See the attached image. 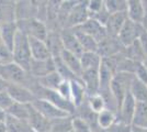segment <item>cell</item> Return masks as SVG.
Returning a JSON list of instances; mask_svg holds the SVG:
<instances>
[{"instance_id":"cell-42","label":"cell","mask_w":147,"mask_h":132,"mask_svg":"<svg viewBox=\"0 0 147 132\" xmlns=\"http://www.w3.org/2000/svg\"><path fill=\"white\" fill-rule=\"evenodd\" d=\"M134 76L136 79H138V81H141V82L147 84V70H146V68L144 67L143 63L137 64L136 69H135Z\"/></svg>"},{"instance_id":"cell-44","label":"cell","mask_w":147,"mask_h":132,"mask_svg":"<svg viewBox=\"0 0 147 132\" xmlns=\"http://www.w3.org/2000/svg\"><path fill=\"white\" fill-rule=\"evenodd\" d=\"M7 87H8V83L0 76V91H3V90H7Z\"/></svg>"},{"instance_id":"cell-16","label":"cell","mask_w":147,"mask_h":132,"mask_svg":"<svg viewBox=\"0 0 147 132\" xmlns=\"http://www.w3.org/2000/svg\"><path fill=\"white\" fill-rule=\"evenodd\" d=\"M127 19L129 18H127L126 12H119L111 14L107 24H105V30L108 32V35L117 38Z\"/></svg>"},{"instance_id":"cell-47","label":"cell","mask_w":147,"mask_h":132,"mask_svg":"<svg viewBox=\"0 0 147 132\" xmlns=\"http://www.w3.org/2000/svg\"><path fill=\"white\" fill-rule=\"evenodd\" d=\"M142 26H143L144 31L147 33V13L146 16H145V18H144V20H143V22H142Z\"/></svg>"},{"instance_id":"cell-12","label":"cell","mask_w":147,"mask_h":132,"mask_svg":"<svg viewBox=\"0 0 147 132\" xmlns=\"http://www.w3.org/2000/svg\"><path fill=\"white\" fill-rule=\"evenodd\" d=\"M7 91L11 96L14 102L19 104H32L35 100V96L29 88L18 84H8Z\"/></svg>"},{"instance_id":"cell-51","label":"cell","mask_w":147,"mask_h":132,"mask_svg":"<svg viewBox=\"0 0 147 132\" xmlns=\"http://www.w3.org/2000/svg\"><path fill=\"white\" fill-rule=\"evenodd\" d=\"M0 43H2V38H1V29H0Z\"/></svg>"},{"instance_id":"cell-1","label":"cell","mask_w":147,"mask_h":132,"mask_svg":"<svg viewBox=\"0 0 147 132\" xmlns=\"http://www.w3.org/2000/svg\"><path fill=\"white\" fill-rule=\"evenodd\" d=\"M12 53L14 63L18 64L20 67H22L26 72H30L31 63L33 58L31 54L29 37L19 30L13 43Z\"/></svg>"},{"instance_id":"cell-30","label":"cell","mask_w":147,"mask_h":132,"mask_svg":"<svg viewBox=\"0 0 147 132\" xmlns=\"http://www.w3.org/2000/svg\"><path fill=\"white\" fill-rule=\"evenodd\" d=\"M5 123H6L7 132H33L28 121L16 119L9 114H7Z\"/></svg>"},{"instance_id":"cell-34","label":"cell","mask_w":147,"mask_h":132,"mask_svg":"<svg viewBox=\"0 0 147 132\" xmlns=\"http://www.w3.org/2000/svg\"><path fill=\"white\" fill-rule=\"evenodd\" d=\"M54 58V62H55L56 66V72L59 74V75L65 79V81H74V79H80L79 77L74 74L70 69L68 68L67 66L65 65V63L61 61V56L53 57Z\"/></svg>"},{"instance_id":"cell-38","label":"cell","mask_w":147,"mask_h":132,"mask_svg":"<svg viewBox=\"0 0 147 132\" xmlns=\"http://www.w3.org/2000/svg\"><path fill=\"white\" fill-rule=\"evenodd\" d=\"M73 131L74 132H92L91 128L86 121L79 118V117H75L73 119Z\"/></svg>"},{"instance_id":"cell-13","label":"cell","mask_w":147,"mask_h":132,"mask_svg":"<svg viewBox=\"0 0 147 132\" xmlns=\"http://www.w3.org/2000/svg\"><path fill=\"white\" fill-rule=\"evenodd\" d=\"M136 106H137V102L132 97V95L129 94L125 97V99L123 100V102L121 104L120 108H119L117 120L122 121L124 123H127V125H132L135 114V110H136Z\"/></svg>"},{"instance_id":"cell-18","label":"cell","mask_w":147,"mask_h":132,"mask_svg":"<svg viewBox=\"0 0 147 132\" xmlns=\"http://www.w3.org/2000/svg\"><path fill=\"white\" fill-rule=\"evenodd\" d=\"M16 10V1H0V25L17 22Z\"/></svg>"},{"instance_id":"cell-21","label":"cell","mask_w":147,"mask_h":132,"mask_svg":"<svg viewBox=\"0 0 147 132\" xmlns=\"http://www.w3.org/2000/svg\"><path fill=\"white\" fill-rule=\"evenodd\" d=\"M45 42L49 46V50L52 54V56H61V54L64 51L61 31H49V34H47V38L45 40Z\"/></svg>"},{"instance_id":"cell-27","label":"cell","mask_w":147,"mask_h":132,"mask_svg":"<svg viewBox=\"0 0 147 132\" xmlns=\"http://www.w3.org/2000/svg\"><path fill=\"white\" fill-rule=\"evenodd\" d=\"M117 121V112L112 111L110 109H104L101 112L98 113V125L101 132L107 131L109 128L113 126Z\"/></svg>"},{"instance_id":"cell-20","label":"cell","mask_w":147,"mask_h":132,"mask_svg":"<svg viewBox=\"0 0 147 132\" xmlns=\"http://www.w3.org/2000/svg\"><path fill=\"white\" fill-rule=\"evenodd\" d=\"M87 98H88V95L81 79L70 81V99L74 105L78 107Z\"/></svg>"},{"instance_id":"cell-6","label":"cell","mask_w":147,"mask_h":132,"mask_svg":"<svg viewBox=\"0 0 147 132\" xmlns=\"http://www.w3.org/2000/svg\"><path fill=\"white\" fill-rule=\"evenodd\" d=\"M124 50L123 44L120 42L119 38H114V37H107L103 39L101 42L98 43V53L100 56L103 58H109V57L115 56L117 54L122 53Z\"/></svg>"},{"instance_id":"cell-48","label":"cell","mask_w":147,"mask_h":132,"mask_svg":"<svg viewBox=\"0 0 147 132\" xmlns=\"http://www.w3.org/2000/svg\"><path fill=\"white\" fill-rule=\"evenodd\" d=\"M0 132H7L6 123L5 122H0Z\"/></svg>"},{"instance_id":"cell-24","label":"cell","mask_w":147,"mask_h":132,"mask_svg":"<svg viewBox=\"0 0 147 132\" xmlns=\"http://www.w3.org/2000/svg\"><path fill=\"white\" fill-rule=\"evenodd\" d=\"M61 58L68 68L70 69L77 77L80 78V76L82 74V66H81V62H80V57L76 56V55L64 50L61 54Z\"/></svg>"},{"instance_id":"cell-31","label":"cell","mask_w":147,"mask_h":132,"mask_svg":"<svg viewBox=\"0 0 147 132\" xmlns=\"http://www.w3.org/2000/svg\"><path fill=\"white\" fill-rule=\"evenodd\" d=\"M74 116L61 117L51 120V132H69L73 130Z\"/></svg>"},{"instance_id":"cell-50","label":"cell","mask_w":147,"mask_h":132,"mask_svg":"<svg viewBox=\"0 0 147 132\" xmlns=\"http://www.w3.org/2000/svg\"><path fill=\"white\" fill-rule=\"evenodd\" d=\"M143 65H144V67H145V68H146V70H147V57L145 58V61L143 62Z\"/></svg>"},{"instance_id":"cell-17","label":"cell","mask_w":147,"mask_h":132,"mask_svg":"<svg viewBox=\"0 0 147 132\" xmlns=\"http://www.w3.org/2000/svg\"><path fill=\"white\" fill-rule=\"evenodd\" d=\"M29 125L32 130L35 132H51V121L46 119L43 114L37 111L35 108L31 105Z\"/></svg>"},{"instance_id":"cell-7","label":"cell","mask_w":147,"mask_h":132,"mask_svg":"<svg viewBox=\"0 0 147 132\" xmlns=\"http://www.w3.org/2000/svg\"><path fill=\"white\" fill-rule=\"evenodd\" d=\"M61 42H63V46L64 50L71 53L74 55L78 57H81L84 54V49L81 47L79 43V40L77 38L76 33L73 29H64L61 31Z\"/></svg>"},{"instance_id":"cell-8","label":"cell","mask_w":147,"mask_h":132,"mask_svg":"<svg viewBox=\"0 0 147 132\" xmlns=\"http://www.w3.org/2000/svg\"><path fill=\"white\" fill-rule=\"evenodd\" d=\"M31 105L35 108L41 114H43L46 119H49V121H51V120L57 119V118H61V117L71 116V114H69V113L61 110L59 108H57L56 106H54V105L51 104L49 101L44 100V99H35Z\"/></svg>"},{"instance_id":"cell-2","label":"cell","mask_w":147,"mask_h":132,"mask_svg":"<svg viewBox=\"0 0 147 132\" xmlns=\"http://www.w3.org/2000/svg\"><path fill=\"white\" fill-rule=\"evenodd\" d=\"M134 78L135 76L129 73H117L113 76L112 82H111V91H112L114 99L117 100L119 108L123 100L125 99V97L129 94L131 86H132Z\"/></svg>"},{"instance_id":"cell-29","label":"cell","mask_w":147,"mask_h":132,"mask_svg":"<svg viewBox=\"0 0 147 132\" xmlns=\"http://www.w3.org/2000/svg\"><path fill=\"white\" fill-rule=\"evenodd\" d=\"M1 29V38H2V43L6 44L8 47L12 50L13 43L18 33V26L17 23H8V24L0 25Z\"/></svg>"},{"instance_id":"cell-52","label":"cell","mask_w":147,"mask_h":132,"mask_svg":"<svg viewBox=\"0 0 147 132\" xmlns=\"http://www.w3.org/2000/svg\"><path fill=\"white\" fill-rule=\"evenodd\" d=\"M69 132H74V131H73V130H71V131H69Z\"/></svg>"},{"instance_id":"cell-36","label":"cell","mask_w":147,"mask_h":132,"mask_svg":"<svg viewBox=\"0 0 147 132\" xmlns=\"http://www.w3.org/2000/svg\"><path fill=\"white\" fill-rule=\"evenodd\" d=\"M88 104L94 112H101L102 110H104L107 106H105V101H104L103 97L100 94L93 95V96H89L88 97Z\"/></svg>"},{"instance_id":"cell-14","label":"cell","mask_w":147,"mask_h":132,"mask_svg":"<svg viewBox=\"0 0 147 132\" xmlns=\"http://www.w3.org/2000/svg\"><path fill=\"white\" fill-rule=\"evenodd\" d=\"M56 72V66L54 58H49L47 61H34L32 60L30 67V73L31 76H33L34 78H42L44 76L49 75L51 73Z\"/></svg>"},{"instance_id":"cell-39","label":"cell","mask_w":147,"mask_h":132,"mask_svg":"<svg viewBox=\"0 0 147 132\" xmlns=\"http://www.w3.org/2000/svg\"><path fill=\"white\" fill-rule=\"evenodd\" d=\"M13 104H14V100L11 98V96L7 90L0 91V109H2L3 111L7 112Z\"/></svg>"},{"instance_id":"cell-25","label":"cell","mask_w":147,"mask_h":132,"mask_svg":"<svg viewBox=\"0 0 147 132\" xmlns=\"http://www.w3.org/2000/svg\"><path fill=\"white\" fill-rule=\"evenodd\" d=\"M64 81H65V79H64L57 72H54V73H51L49 75L44 76L42 78H38V79H37V84H38L41 87L45 88V89L56 90V91H57Z\"/></svg>"},{"instance_id":"cell-9","label":"cell","mask_w":147,"mask_h":132,"mask_svg":"<svg viewBox=\"0 0 147 132\" xmlns=\"http://www.w3.org/2000/svg\"><path fill=\"white\" fill-rule=\"evenodd\" d=\"M75 30H78L82 33H86L88 35H90L98 43L108 37V32L105 30V26L102 25L101 23H99L97 20L92 19V18L88 19L84 24L76 28Z\"/></svg>"},{"instance_id":"cell-23","label":"cell","mask_w":147,"mask_h":132,"mask_svg":"<svg viewBox=\"0 0 147 132\" xmlns=\"http://www.w3.org/2000/svg\"><path fill=\"white\" fill-rule=\"evenodd\" d=\"M82 72L88 69H100L102 64V57L96 52H84L80 57Z\"/></svg>"},{"instance_id":"cell-32","label":"cell","mask_w":147,"mask_h":132,"mask_svg":"<svg viewBox=\"0 0 147 132\" xmlns=\"http://www.w3.org/2000/svg\"><path fill=\"white\" fill-rule=\"evenodd\" d=\"M77 38L79 40V43L81 45V47L84 49L85 52H96L98 51V42L94 40L93 38H91L90 35H88L86 33H82V32L78 31V30H75L73 29Z\"/></svg>"},{"instance_id":"cell-4","label":"cell","mask_w":147,"mask_h":132,"mask_svg":"<svg viewBox=\"0 0 147 132\" xmlns=\"http://www.w3.org/2000/svg\"><path fill=\"white\" fill-rule=\"evenodd\" d=\"M88 19H90L88 11V1H77L71 11L69 13L66 22L64 24V29H76L84 24Z\"/></svg>"},{"instance_id":"cell-37","label":"cell","mask_w":147,"mask_h":132,"mask_svg":"<svg viewBox=\"0 0 147 132\" xmlns=\"http://www.w3.org/2000/svg\"><path fill=\"white\" fill-rule=\"evenodd\" d=\"M11 63H14L12 50L8 47L6 44L0 43V66L9 65Z\"/></svg>"},{"instance_id":"cell-10","label":"cell","mask_w":147,"mask_h":132,"mask_svg":"<svg viewBox=\"0 0 147 132\" xmlns=\"http://www.w3.org/2000/svg\"><path fill=\"white\" fill-rule=\"evenodd\" d=\"M74 116L79 117L84 121H86L89 125V127L91 128L92 132H101L98 125V113L94 112L90 108L89 104H88V98L81 105L76 107V111H75Z\"/></svg>"},{"instance_id":"cell-33","label":"cell","mask_w":147,"mask_h":132,"mask_svg":"<svg viewBox=\"0 0 147 132\" xmlns=\"http://www.w3.org/2000/svg\"><path fill=\"white\" fill-rule=\"evenodd\" d=\"M132 126L142 127V128L147 129V102L146 104H137Z\"/></svg>"},{"instance_id":"cell-46","label":"cell","mask_w":147,"mask_h":132,"mask_svg":"<svg viewBox=\"0 0 147 132\" xmlns=\"http://www.w3.org/2000/svg\"><path fill=\"white\" fill-rule=\"evenodd\" d=\"M6 117H7V112L3 111L2 109H0V122H5Z\"/></svg>"},{"instance_id":"cell-15","label":"cell","mask_w":147,"mask_h":132,"mask_svg":"<svg viewBox=\"0 0 147 132\" xmlns=\"http://www.w3.org/2000/svg\"><path fill=\"white\" fill-rule=\"evenodd\" d=\"M29 43H30L32 58L34 61H47L53 57L45 41L35 38H29Z\"/></svg>"},{"instance_id":"cell-5","label":"cell","mask_w":147,"mask_h":132,"mask_svg":"<svg viewBox=\"0 0 147 132\" xmlns=\"http://www.w3.org/2000/svg\"><path fill=\"white\" fill-rule=\"evenodd\" d=\"M143 32H144V29L142 26V23L133 22L129 19H127L117 38L120 40V42L123 44V46L126 47L136 42L137 40H140Z\"/></svg>"},{"instance_id":"cell-45","label":"cell","mask_w":147,"mask_h":132,"mask_svg":"<svg viewBox=\"0 0 147 132\" xmlns=\"http://www.w3.org/2000/svg\"><path fill=\"white\" fill-rule=\"evenodd\" d=\"M132 132H147L146 128H142V127L132 126Z\"/></svg>"},{"instance_id":"cell-19","label":"cell","mask_w":147,"mask_h":132,"mask_svg":"<svg viewBox=\"0 0 147 132\" xmlns=\"http://www.w3.org/2000/svg\"><path fill=\"white\" fill-rule=\"evenodd\" d=\"M127 18L133 22L142 23L146 16V10L142 0H127Z\"/></svg>"},{"instance_id":"cell-40","label":"cell","mask_w":147,"mask_h":132,"mask_svg":"<svg viewBox=\"0 0 147 132\" xmlns=\"http://www.w3.org/2000/svg\"><path fill=\"white\" fill-rule=\"evenodd\" d=\"M104 8V1L103 0H92V1H88V11H89V16L92 18L93 16H96Z\"/></svg>"},{"instance_id":"cell-35","label":"cell","mask_w":147,"mask_h":132,"mask_svg":"<svg viewBox=\"0 0 147 132\" xmlns=\"http://www.w3.org/2000/svg\"><path fill=\"white\" fill-rule=\"evenodd\" d=\"M104 6L110 14L119 12H126L127 0H105Z\"/></svg>"},{"instance_id":"cell-41","label":"cell","mask_w":147,"mask_h":132,"mask_svg":"<svg viewBox=\"0 0 147 132\" xmlns=\"http://www.w3.org/2000/svg\"><path fill=\"white\" fill-rule=\"evenodd\" d=\"M104 132H132V125H127L117 120L113 126Z\"/></svg>"},{"instance_id":"cell-22","label":"cell","mask_w":147,"mask_h":132,"mask_svg":"<svg viewBox=\"0 0 147 132\" xmlns=\"http://www.w3.org/2000/svg\"><path fill=\"white\" fill-rule=\"evenodd\" d=\"M122 54L126 58H129V60L133 61L135 63H143L145 61V58L147 57L146 54L144 53L143 49H142V45L138 40L133 44L124 47V50L122 51Z\"/></svg>"},{"instance_id":"cell-26","label":"cell","mask_w":147,"mask_h":132,"mask_svg":"<svg viewBox=\"0 0 147 132\" xmlns=\"http://www.w3.org/2000/svg\"><path fill=\"white\" fill-rule=\"evenodd\" d=\"M129 94L135 99L137 104H146L147 102V84L134 78L132 83Z\"/></svg>"},{"instance_id":"cell-11","label":"cell","mask_w":147,"mask_h":132,"mask_svg":"<svg viewBox=\"0 0 147 132\" xmlns=\"http://www.w3.org/2000/svg\"><path fill=\"white\" fill-rule=\"evenodd\" d=\"M80 79L86 88L88 97L99 94L100 90V69H88L84 70Z\"/></svg>"},{"instance_id":"cell-3","label":"cell","mask_w":147,"mask_h":132,"mask_svg":"<svg viewBox=\"0 0 147 132\" xmlns=\"http://www.w3.org/2000/svg\"><path fill=\"white\" fill-rule=\"evenodd\" d=\"M16 23H17L19 31L23 32L29 38H35L42 40V41H45L47 38L49 29L46 26V23H44L35 18L18 20Z\"/></svg>"},{"instance_id":"cell-28","label":"cell","mask_w":147,"mask_h":132,"mask_svg":"<svg viewBox=\"0 0 147 132\" xmlns=\"http://www.w3.org/2000/svg\"><path fill=\"white\" fill-rule=\"evenodd\" d=\"M30 109L31 104H19L14 102L11 107L9 108V110L7 111V114L11 116L13 118L22 121H29L30 117Z\"/></svg>"},{"instance_id":"cell-43","label":"cell","mask_w":147,"mask_h":132,"mask_svg":"<svg viewBox=\"0 0 147 132\" xmlns=\"http://www.w3.org/2000/svg\"><path fill=\"white\" fill-rule=\"evenodd\" d=\"M140 43H141L142 45V49H143V51H144V53L146 54L147 56V33L145 31L143 32V34L141 35V38H140Z\"/></svg>"},{"instance_id":"cell-49","label":"cell","mask_w":147,"mask_h":132,"mask_svg":"<svg viewBox=\"0 0 147 132\" xmlns=\"http://www.w3.org/2000/svg\"><path fill=\"white\" fill-rule=\"evenodd\" d=\"M143 3H144V7H145V10L147 13V0H143Z\"/></svg>"}]
</instances>
